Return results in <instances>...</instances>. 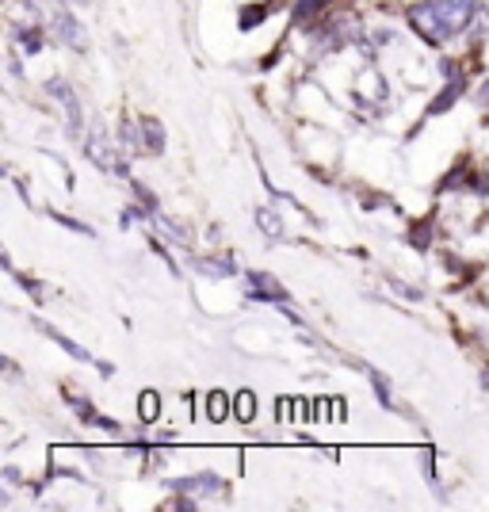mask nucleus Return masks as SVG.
<instances>
[{"label": "nucleus", "mask_w": 489, "mask_h": 512, "mask_svg": "<svg viewBox=\"0 0 489 512\" xmlns=\"http://www.w3.org/2000/svg\"><path fill=\"white\" fill-rule=\"evenodd\" d=\"M405 20H409V27L417 31V39L428 46H444L447 39H451L447 27L440 23V16H436V4H432V0L409 4V8H405Z\"/></svg>", "instance_id": "2"}, {"label": "nucleus", "mask_w": 489, "mask_h": 512, "mask_svg": "<svg viewBox=\"0 0 489 512\" xmlns=\"http://www.w3.org/2000/svg\"><path fill=\"white\" fill-rule=\"evenodd\" d=\"M172 490L180 493V505L184 509H192L199 501H214V497H226L230 486L222 482V478H214L211 470H203V474H188V478H176L172 482Z\"/></svg>", "instance_id": "1"}, {"label": "nucleus", "mask_w": 489, "mask_h": 512, "mask_svg": "<svg viewBox=\"0 0 489 512\" xmlns=\"http://www.w3.org/2000/svg\"><path fill=\"white\" fill-rule=\"evenodd\" d=\"M249 299L253 302H287V291H283V283L276 276H268V272H249Z\"/></svg>", "instance_id": "7"}, {"label": "nucleus", "mask_w": 489, "mask_h": 512, "mask_svg": "<svg viewBox=\"0 0 489 512\" xmlns=\"http://www.w3.org/2000/svg\"><path fill=\"white\" fill-rule=\"evenodd\" d=\"M73 8H92V0H69Z\"/></svg>", "instance_id": "20"}, {"label": "nucleus", "mask_w": 489, "mask_h": 512, "mask_svg": "<svg viewBox=\"0 0 489 512\" xmlns=\"http://www.w3.org/2000/svg\"><path fill=\"white\" fill-rule=\"evenodd\" d=\"M256 226H260V234L283 237V218H279V211H272V207H256Z\"/></svg>", "instance_id": "11"}, {"label": "nucleus", "mask_w": 489, "mask_h": 512, "mask_svg": "<svg viewBox=\"0 0 489 512\" xmlns=\"http://www.w3.org/2000/svg\"><path fill=\"white\" fill-rule=\"evenodd\" d=\"M16 43H20L27 54H39V50H43V31H39V27H16Z\"/></svg>", "instance_id": "15"}, {"label": "nucleus", "mask_w": 489, "mask_h": 512, "mask_svg": "<svg viewBox=\"0 0 489 512\" xmlns=\"http://www.w3.org/2000/svg\"><path fill=\"white\" fill-rule=\"evenodd\" d=\"M260 20H264V12H260V8H249V12H241V31H253Z\"/></svg>", "instance_id": "18"}, {"label": "nucleus", "mask_w": 489, "mask_h": 512, "mask_svg": "<svg viewBox=\"0 0 489 512\" xmlns=\"http://www.w3.org/2000/svg\"><path fill=\"white\" fill-rule=\"evenodd\" d=\"M50 27H54V35H58V43H65L69 50H88V31L85 23L73 16V8H54V16H50Z\"/></svg>", "instance_id": "6"}, {"label": "nucleus", "mask_w": 489, "mask_h": 512, "mask_svg": "<svg viewBox=\"0 0 489 512\" xmlns=\"http://www.w3.org/2000/svg\"><path fill=\"white\" fill-rule=\"evenodd\" d=\"M367 379H371V386H375V394H379V406H383V409H394V394H390V383H386L383 371L367 367Z\"/></svg>", "instance_id": "14"}, {"label": "nucleus", "mask_w": 489, "mask_h": 512, "mask_svg": "<svg viewBox=\"0 0 489 512\" xmlns=\"http://www.w3.org/2000/svg\"><path fill=\"white\" fill-rule=\"evenodd\" d=\"M234 417L241 421V425H249L256 417V394L253 390H237L234 394Z\"/></svg>", "instance_id": "12"}, {"label": "nucleus", "mask_w": 489, "mask_h": 512, "mask_svg": "<svg viewBox=\"0 0 489 512\" xmlns=\"http://www.w3.org/2000/svg\"><path fill=\"white\" fill-rule=\"evenodd\" d=\"M325 8H329V0H298V4H295V20L298 23H302V20H306V23L318 20Z\"/></svg>", "instance_id": "16"}, {"label": "nucleus", "mask_w": 489, "mask_h": 512, "mask_svg": "<svg viewBox=\"0 0 489 512\" xmlns=\"http://www.w3.org/2000/svg\"><path fill=\"white\" fill-rule=\"evenodd\" d=\"M138 402H142V421H146V425L157 421V413H161V394H157V390H146Z\"/></svg>", "instance_id": "17"}, {"label": "nucleus", "mask_w": 489, "mask_h": 512, "mask_svg": "<svg viewBox=\"0 0 489 512\" xmlns=\"http://www.w3.org/2000/svg\"><path fill=\"white\" fill-rule=\"evenodd\" d=\"M35 325H39V329H43L46 337H50V341L58 344V348H65V352H69L73 360H81V363H100V360H92V352H85L81 344H73V341H69V337H65V333H58L54 325H46V321H35Z\"/></svg>", "instance_id": "9"}, {"label": "nucleus", "mask_w": 489, "mask_h": 512, "mask_svg": "<svg viewBox=\"0 0 489 512\" xmlns=\"http://www.w3.org/2000/svg\"><path fill=\"white\" fill-rule=\"evenodd\" d=\"M195 268H199L203 276H214V279H226V276H234L237 272L234 260H214V256H199V260H195Z\"/></svg>", "instance_id": "10"}, {"label": "nucleus", "mask_w": 489, "mask_h": 512, "mask_svg": "<svg viewBox=\"0 0 489 512\" xmlns=\"http://www.w3.org/2000/svg\"><path fill=\"white\" fill-rule=\"evenodd\" d=\"M46 92H50V96H54V100L65 107V130L77 138V134L85 130V111H81V100H77V92L65 85L62 77H50V81H46Z\"/></svg>", "instance_id": "4"}, {"label": "nucleus", "mask_w": 489, "mask_h": 512, "mask_svg": "<svg viewBox=\"0 0 489 512\" xmlns=\"http://www.w3.org/2000/svg\"><path fill=\"white\" fill-rule=\"evenodd\" d=\"M478 104L489 107V77H486V81H482V85H478Z\"/></svg>", "instance_id": "19"}, {"label": "nucleus", "mask_w": 489, "mask_h": 512, "mask_svg": "<svg viewBox=\"0 0 489 512\" xmlns=\"http://www.w3.org/2000/svg\"><path fill=\"white\" fill-rule=\"evenodd\" d=\"M85 153L96 169L115 172V176H127V161H123V153L115 150V146L107 142V134H100V130H92V138L85 142Z\"/></svg>", "instance_id": "5"}, {"label": "nucleus", "mask_w": 489, "mask_h": 512, "mask_svg": "<svg viewBox=\"0 0 489 512\" xmlns=\"http://www.w3.org/2000/svg\"><path fill=\"white\" fill-rule=\"evenodd\" d=\"M23 4H39V0H23Z\"/></svg>", "instance_id": "21"}, {"label": "nucleus", "mask_w": 489, "mask_h": 512, "mask_svg": "<svg viewBox=\"0 0 489 512\" xmlns=\"http://www.w3.org/2000/svg\"><path fill=\"white\" fill-rule=\"evenodd\" d=\"M230 409H234V402H230L222 390H211V394H207V417H211V421H226Z\"/></svg>", "instance_id": "13"}, {"label": "nucleus", "mask_w": 489, "mask_h": 512, "mask_svg": "<svg viewBox=\"0 0 489 512\" xmlns=\"http://www.w3.org/2000/svg\"><path fill=\"white\" fill-rule=\"evenodd\" d=\"M138 138H142V153L149 157H161L165 153V127H161V119H142L138 123Z\"/></svg>", "instance_id": "8"}, {"label": "nucleus", "mask_w": 489, "mask_h": 512, "mask_svg": "<svg viewBox=\"0 0 489 512\" xmlns=\"http://www.w3.org/2000/svg\"><path fill=\"white\" fill-rule=\"evenodd\" d=\"M432 4H436V16H440L451 39L463 35L478 16V0H432Z\"/></svg>", "instance_id": "3"}]
</instances>
